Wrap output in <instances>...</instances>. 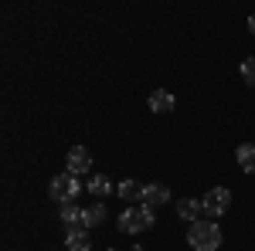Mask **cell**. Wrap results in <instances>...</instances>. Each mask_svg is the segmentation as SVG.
Returning a JSON list of instances; mask_svg holds the SVG:
<instances>
[{"label": "cell", "instance_id": "9", "mask_svg": "<svg viewBox=\"0 0 255 251\" xmlns=\"http://www.w3.org/2000/svg\"><path fill=\"white\" fill-rule=\"evenodd\" d=\"M177 98L170 95V92H163V88H157V92H150V109L153 112H174Z\"/></svg>", "mask_w": 255, "mask_h": 251}, {"label": "cell", "instance_id": "12", "mask_svg": "<svg viewBox=\"0 0 255 251\" xmlns=\"http://www.w3.org/2000/svg\"><path fill=\"white\" fill-rule=\"evenodd\" d=\"M68 251H89L92 248V238H89V231H68Z\"/></svg>", "mask_w": 255, "mask_h": 251}, {"label": "cell", "instance_id": "2", "mask_svg": "<svg viewBox=\"0 0 255 251\" xmlns=\"http://www.w3.org/2000/svg\"><path fill=\"white\" fill-rule=\"evenodd\" d=\"M153 228V211L150 207H126L123 211V217H119V231H126V234H143V231H150Z\"/></svg>", "mask_w": 255, "mask_h": 251}, {"label": "cell", "instance_id": "15", "mask_svg": "<svg viewBox=\"0 0 255 251\" xmlns=\"http://www.w3.org/2000/svg\"><path fill=\"white\" fill-rule=\"evenodd\" d=\"M242 78H245V82L255 88V58H245V61H242Z\"/></svg>", "mask_w": 255, "mask_h": 251}, {"label": "cell", "instance_id": "11", "mask_svg": "<svg viewBox=\"0 0 255 251\" xmlns=\"http://www.w3.org/2000/svg\"><path fill=\"white\" fill-rule=\"evenodd\" d=\"M235 160L242 163L245 173H255V143H242L235 150Z\"/></svg>", "mask_w": 255, "mask_h": 251}, {"label": "cell", "instance_id": "1", "mask_svg": "<svg viewBox=\"0 0 255 251\" xmlns=\"http://www.w3.org/2000/svg\"><path fill=\"white\" fill-rule=\"evenodd\" d=\"M187 245L194 251H218L221 248V228L215 221H194L187 228Z\"/></svg>", "mask_w": 255, "mask_h": 251}, {"label": "cell", "instance_id": "5", "mask_svg": "<svg viewBox=\"0 0 255 251\" xmlns=\"http://www.w3.org/2000/svg\"><path fill=\"white\" fill-rule=\"evenodd\" d=\"M92 170V153L85 150V146H72L68 150V173H89Z\"/></svg>", "mask_w": 255, "mask_h": 251}, {"label": "cell", "instance_id": "17", "mask_svg": "<svg viewBox=\"0 0 255 251\" xmlns=\"http://www.w3.org/2000/svg\"><path fill=\"white\" fill-rule=\"evenodd\" d=\"M133 251H139V248H133Z\"/></svg>", "mask_w": 255, "mask_h": 251}, {"label": "cell", "instance_id": "13", "mask_svg": "<svg viewBox=\"0 0 255 251\" xmlns=\"http://www.w3.org/2000/svg\"><path fill=\"white\" fill-rule=\"evenodd\" d=\"M102 221H106V207H102V204H96V207L85 211V228H99Z\"/></svg>", "mask_w": 255, "mask_h": 251}, {"label": "cell", "instance_id": "8", "mask_svg": "<svg viewBox=\"0 0 255 251\" xmlns=\"http://www.w3.org/2000/svg\"><path fill=\"white\" fill-rule=\"evenodd\" d=\"M177 214H180L184 221H191V224H194V221H201V214H204V204L194 200V197H184V200L177 204Z\"/></svg>", "mask_w": 255, "mask_h": 251}, {"label": "cell", "instance_id": "16", "mask_svg": "<svg viewBox=\"0 0 255 251\" xmlns=\"http://www.w3.org/2000/svg\"><path fill=\"white\" fill-rule=\"evenodd\" d=\"M249 31H252V34H255V14H252V17H249Z\"/></svg>", "mask_w": 255, "mask_h": 251}, {"label": "cell", "instance_id": "3", "mask_svg": "<svg viewBox=\"0 0 255 251\" xmlns=\"http://www.w3.org/2000/svg\"><path fill=\"white\" fill-rule=\"evenodd\" d=\"M82 193V187H79V176L75 173H58V176H51V183H48V197L51 200H58V204H68V200H75Z\"/></svg>", "mask_w": 255, "mask_h": 251}, {"label": "cell", "instance_id": "14", "mask_svg": "<svg viewBox=\"0 0 255 251\" xmlns=\"http://www.w3.org/2000/svg\"><path fill=\"white\" fill-rule=\"evenodd\" d=\"M89 190H92V193H99V197H106V193H113V183H109L106 176H92Z\"/></svg>", "mask_w": 255, "mask_h": 251}, {"label": "cell", "instance_id": "7", "mask_svg": "<svg viewBox=\"0 0 255 251\" xmlns=\"http://www.w3.org/2000/svg\"><path fill=\"white\" fill-rule=\"evenodd\" d=\"M170 200V187L167 183H146L143 187V207H160V204H167Z\"/></svg>", "mask_w": 255, "mask_h": 251}, {"label": "cell", "instance_id": "10", "mask_svg": "<svg viewBox=\"0 0 255 251\" xmlns=\"http://www.w3.org/2000/svg\"><path fill=\"white\" fill-rule=\"evenodd\" d=\"M116 193L126 200V204H133V200L143 204V183H136V180H123V183L116 187Z\"/></svg>", "mask_w": 255, "mask_h": 251}, {"label": "cell", "instance_id": "6", "mask_svg": "<svg viewBox=\"0 0 255 251\" xmlns=\"http://www.w3.org/2000/svg\"><path fill=\"white\" fill-rule=\"evenodd\" d=\"M61 221H65V228H68V231H85V211H82L75 200L61 204Z\"/></svg>", "mask_w": 255, "mask_h": 251}, {"label": "cell", "instance_id": "4", "mask_svg": "<svg viewBox=\"0 0 255 251\" xmlns=\"http://www.w3.org/2000/svg\"><path fill=\"white\" fill-rule=\"evenodd\" d=\"M201 204H204V214L208 217H221V214L232 207V190L228 187H215V190H208L201 197Z\"/></svg>", "mask_w": 255, "mask_h": 251}]
</instances>
